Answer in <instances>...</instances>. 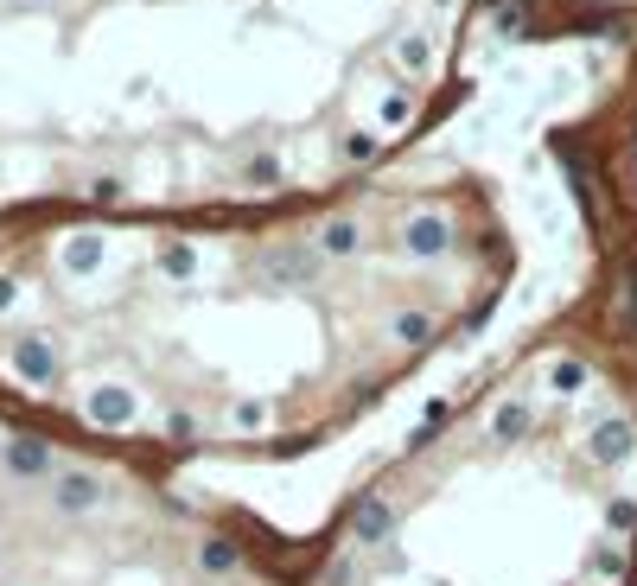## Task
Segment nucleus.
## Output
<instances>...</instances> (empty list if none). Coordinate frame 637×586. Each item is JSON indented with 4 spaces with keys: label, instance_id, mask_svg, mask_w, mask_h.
Here are the masks:
<instances>
[{
    "label": "nucleus",
    "instance_id": "obj_1",
    "mask_svg": "<svg viewBox=\"0 0 637 586\" xmlns=\"http://www.w3.org/2000/svg\"><path fill=\"white\" fill-rule=\"evenodd\" d=\"M45 459H51V434H45V427L26 421V415H13V408H0V497H13ZM0 580H7V567H0Z\"/></svg>",
    "mask_w": 637,
    "mask_h": 586
}]
</instances>
